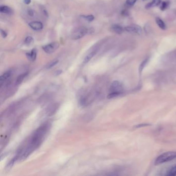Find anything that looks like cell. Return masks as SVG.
Wrapping results in <instances>:
<instances>
[{
	"instance_id": "cell-5",
	"label": "cell",
	"mask_w": 176,
	"mask_h": 176,
	"mask_svg": "<svg viewBox=\"0 0 176 176\" xmlns=\"http://www.w3.org/2000/svg\"><path fill=\"white\" fill-rule=\"evenodd\" d=\"M125 29L126 32L133 34L141 35L142 33V27L136 24H132L129 26L125 27Z\"/></svg>"
},
{
	"instance_id": "cell-22",
	"label": "cell",
	"mask_w": 176,
	"mask_h": 176,
	"mask_svg": "<svg viewBox=\"0 0 176 176\" xmlns=\"http://www.w3.org/2000/svg\"><path fill=\"white\" fill-rule=\"evenodd\" d=\"M85 18L89 22H92L94 19V17L93 15H89L85 17Z\"/></svg>"
},
{
	"instance_id": "cell-10",
	"label": "cell",
	"mask_w": 176,
	"mask_h": 176,
	"mask_svg": "<svg viewBox=\"0 0 176 176\" xmlns=\"http://www.w3.org/2000/svg\"><path fill=\"white\" fill-rule=\"evenodd\" d=\"M161 2V0H152V1L148 3L145 6V8L146 9H149L155 6H158Z\"/></svg>"
},
{
	"instance_id": "cell-15",
	"label": "cell",
	"mask_w": 176,
	"mask_h": 176,
	"mask_svg": "<svg viewBox=\"0 0 176 176\" xmlns=\"http://www.w3.org/2000/svg\"><path fill=\"white\" fill-rule=\"evenodd\" d=\"M27 75V73H24V74H21L20 75L18 76L16 80V84L19 85L21 84Z\"/></svg>"
},
{
	"instance_id": "cell-21",
	"label": "cell",
	"mask_w": 176,
	"mask_h": 176,
	"mask_svg": "<svg viewBox=\"0 0 176 176\" xmlns=\"http://www.w3.org/2000/svg\"><path fill=\"white\" fill-rule=\"evenodd\" d=\"M58 63V60H54V61L51 62L49 65H48V67L47 68L48 69H50V68H51L52 67H54V66H55L57 63Z\"/></svg>"
},
{
	"instance_id": "cell-23",
	"label": "cell",
	"mask_w": 176,
	"mask_h": 176,
	"mask_svg": "<svg viewBox=\"0 0 176 176\" xmlns=\"http://www.w3.org/2000/svg\"><path fill=\"white\" fill-rule=\"evenodd\" d=\"M1 35L2 36V37L3 38H5V37H6V36H7V33H6L4 31H3V30L1 29Z\"/></svg>"
},
{
	"instance_id": "cell-16",
	"label": "cell",
	"mask_w": 176,
	"mask_h": 176,
	"mask_svg": "<svg viewBox=\"0 0 176 176\" xmlns=\"http://www.w3.org/2000/svg\"><path fill=\"white\" fill-rule=\"evenodd\" d=\"M167 175L169 176H175L176 175V165H175L171 168V169L168 172Z\"/></svg>"
},
{
	"instance_id": "cell-25",
	"label": "cell",
	"mask_w": 176,
	"mask_h": 176,
	"mask_svg": "<svg viewBox=\"0 0 176 176\" xmlns=\"http://www.w3.org/2000/svg\"><path fill=\"white\" fill-rule=\"evenodd\" d=\"M122 13V15L124 16H127L128 14V12L126 10H124L122 11V13Z\"/></svg>"
},
{
	"instance_id": "cell-20",
	"label": "cell",
	"mask_w": 176,
	"mask_h": 176,
	"mask_svg": "<svg viewBox=\"0 0 176 176\" xmlns=\"http://www.w3.org/2000/svg\"><path fill=\"white\" fill-rule=\"evenodd\" d=\"M33 42V39L32 37H27L26 38L25 40V44L26 45H29L31 43Z\"/></svg>"
},
{
	"instance_id": "cell-7",
	"label": "cell",
	"mask_w": 176,
	"mask_h": 176,
	"mask_svg": "<svg viewBox=\"0 0 176 176\" xmlns=\"http://www.w3.org/2000/svg\"><path fill=\"white\" fill-rule=\"evenodd\" d=\"M29 26L35 31H39L43 28V24L39 21H33L28 24Z\"/></svg>"
},
{
	"instance_id": "cell-9",
	"label": "cell",
	"mask_w": 176,
	"mask_h": 176,
	"mask_svg": "<svg viewBox=\"0 0 176 176\" xmlns=\"http://www.w3.org/2000/svg\"><path fill=\"white\" fill-rule=\"evenodd\" d=\"M113 31L118 34H121L124 33V28L119 25H117V24H115L113 25L112 27Z\"/></svg>"
},
{
	"instance_id": "cell-14",
	"label": "cell",
	"mask_w": 176,
	"mask_h": 176,
	"mask_svg": "<svg viewBox=\"0 0 176 176\" xmlns=\"http://www.w3.org/2000/svg\"><path fill=\"white\" fill-rule=\"evenodd\" d=\"M96 53H97V51H94L91 53H90L89 54H88V55L85 57V59L84 60V64L87 63L89 61V60L95 56Z\"/></svg>"
},
{
	"instance_id": "cell-4",
	"label": "cell",
	"mask_w": 176,
	"mask_h": 176,
	"mask_svg": "<svg viewBox=\"0 0 176 176\" xmlns=\"http://www.w3.org/2000/svg\"><path fill=\"white\" fill-rule=\"evenodd\" d=\"M91 28L82 27L75 31L72 34V38L74 39H78L82 38L87 34L90 33Z\"/></svg>"
},
{
	"instance_id": "cell-2",
	"label": "cell",
	"mask_w": 176,
	"mask_h": 176,
	"mask_svg": "<svg viewBox=\"0 0 176 176\" xmlns=\"http://www.w3.org/2000/svg\"><path fill=\"white\" fill-rule=\"evenodd\" d=\"M124 87L123 84L118 81H114L110 88V94L107 96V98L111 99L116 97L123 93Z\"/></svg>"
},
{
	"instance_id": "cell-8",
	"label": "cell",
	"mask_w": 176,
	"mask_h": 176,
	"mask_svg": "<svg viewBox=\"0 0 176 176\" xmlns=\"http://www.w3.org/2000/svg\"><path fill=\"white\" fill-rule=\"evenodd\" d=\"M27 58L31 61H34L36 58L37 56V51L35 49H33L30 53H27L26 54Z\"/></svg>"
},
{
	"instance_id": "cell-26",
	"label": "cell",
	"mask_w": 176,
	"mask_h": 176,
	"mask_svg": "<svg viewBox=\"0 0 176 176\" xmlns=\"http://www.w3.org/2000/svg\"><path fill=\"white\" fill-rule=\"evenodd\" d=\"M31 2V0H24V3L26 4H29Z\"/></svg>"
},
{
	"instance_id": "cell-13",
	"label": "cell",
	"mask_w": 176,
	"mask_h": 176,
	"mask_svg": "<svg viewBox=\"0 0 176 176\" xmlns=\"http://www.w3.org/2000/svg\"><path fill=\"white\" fill-rule=\"evenodd\" d=\"M11 74V71H8L7 72H6L5 74H4L0 78V81L1 82V84L4 82L8 78H9Z\"/></svg>"
},
{
	"instance_id": "cell-3",
	"label": "cell",
	"mask_w": 176,
	"mask_h": 176,
	"mask_svg": "<svg viewBox=\"0 0 176 176\" xmlns=\"http://www.w3.org/2000/svg\"><path fill=\"white\" fill-rule=\"evenodd\" d=\"M175 158H176V152L169 151V152L164 153L157 157L154 162V164L155 165L161 164L172 161Z\"/></svg>"
},
{
	"instance_id": "cell-28",
	"label": "cell",
	"mask_w": 176,
	"mask_h": 176,
	"mask_svg": "<svg viewBox=\"0 0 176 176\" xmlns=\"http://www.w3.org/2000/svg\"><path fill=\"white\" fill-rule=\"evenodd\" d=\"M143 1H146V0H143Z\"/></svg>"
},
{
	"instance_id": "cell-27",
	"label": "cell",
	"mask_w": 176,
	"mask_h": 176,
	"mask_svg": "<svg viewBox=\"0 0 176 176\" xmlns=\"http://www.w3.org/2000/svg\"><path fill=\"white\" fill-rule=\"evenodd\" d=\"M62 72V70H58V71H57L55 72V75H60V74H61Z\"/></svg>"
},
{
	"instance_id": "cell-18",
	"label": "cell",
	"mask_w": 176,
	"mask_h": 176,
	"mask_svg": "<svg viewBox=\"0 0 176 176\" xmlns=\"http://www.w3.org/2000/svg\"><path fill=\"white\" fill-rule=\"evenodd\" d=\"M169 5V2L164 1L163 2L160 6V9L161 10H165L168 6Z\"/></svg>"
},
{
	"instance_id": "cell-19",
	"label": "cell",
	"mask_w": 176,
	"mask_h": 176,
	"mask_svg": "<svg viewBox=\"0 0 176 176\" xmlns=\"http://www.w3.org/2000/svg\"><path fill=\"white\" fill-rule=\"evenodd\" d=\"M136 1L137 0H126V4L127 6H128L131 7L134 5L136 2Z\"/></svg>"
},
{
	"instance_id": "cell-11",
	"label": "cell",
	"mask_w": 176,
	"mask_h": 176,
	"mask_svg": "<svg viewBox=\"0 0 176 176\" xmlns=\"http://www.w3.org/2000/svg\"><path fill=\"white\" fill-rule=\"evenodd\" d=\"M155 22L157 24V25L159 26L160 28H161L163 30H165L166 29V25L165 23H164L162 19H161L160 18L157 17L155 18Z\"/></svg>"
},
{
	"instance_id": "cell-6",
	"label": "cell",
	"mask_w": 176,
	"mask_h": 176,
	"mask_svg": "<svg viewBox=\"0 0 176 176\" xmlns=\"http://www.w3.org/2000/svg\"><path fill=\"white\" fill-rule=\"evenodd\" d=\"M59 44L58 42H54L51 43L50 44H48L46 46H45L43 47L42 49L44 50L45 52L48 54H51L54 52V51H55L59 47Z\"/></svg>"
},
{
	"instance_id": "cell-12",
	"label": "cell",
	"mask_w": 176,
	"mask_h": 176,
	"mask_svg": "<svg viewBox=\"0 0 176 176\" xmlns=\"http://www.w3.org/2000/svg\"><path fill=\"white\" fill-rule=\"evenodd\" d=\"M0 11H1V13L6 14H11L13 13V11H12L11 9L9 8L6 6H2L0 8Z\"/></svg>"
},
{
	"instance_id": "cell-17",
	"label": "cell",
	"mask_w": 176,
	"mask_h": 176,
	"mask_svg": "<svg viewBox=\"0 0 176 176\" xmlns=\"http://www.w3.org/2000/svg\"><path fill=\"white\" fill-rule=\"evenodd\" d=\"M148 60H149V58H146V59L144 60V61L142 63L141 65H140V67H139V71L141 72V71L143 70V69H144V67H145V66H146V65L147 63H148Z\"/></svg>"
},
{
	"instance_id": "cell-1",
	"label": "cell",
	"mask_w": 176,
	"mask_h": 176,
	"mask_svg": "<svg viewBox=\"0 0 176 176\" xmlns=\"http://www.w3.org/2000/svg\"><path fill=\"white\" fill-rule=\"evenodd\" d=\"M48 126L47 125H44L40 126L39 128L36 130L32 136L31 144L29 145V147L34 150L39 146L42 142V139L44 138L46 132L48 131Z\"/></svg>"
},
{
	"instance_id": "cell-24",
	"label": "cell",
	"mask_w": 176,
	"mask_h": 176,
	"mask_svg": "<svg viewBox=\"0 0 176 176\" xmlns=\"http://www.w3.org/2000/svg\"><path fill=\"white\" fill-rule=\"evenodd\" d=\"M28 15L29 16H34V15H35V13H34V11L32 10V9H30L28 11Z\"/></svg>"
}]
</instances>
